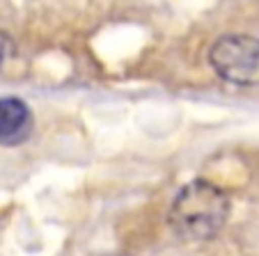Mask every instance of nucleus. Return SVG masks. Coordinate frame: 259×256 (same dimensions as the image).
<instances>
[{"label": "nucleus", "mask_w": 259, "mask_h": 256, "mask_svg": "<svg viewBox=\"0 0 259 256\" xmlns=\"http://www.w3.org/2000/svg\"><path fill=\"white\" fill-rule=\"evenodd\" d=\"M209 64L220 80L236 87H259V39L223 34L211 44Z\"/></svg>", "instance_id": "obj_2"}, {"label": "nucleus", "mask_w": 259, "mask_h": 256, "mask_svg": "<svg viewBox=\"0 0 259 256\" xmlns=\"http://www.w3.org/2000/svg\"><path fill=\"white\" fill-rule=\"evenodd\" d=\"M34 117L30 106L19 96L0 98V146H19L30 140Z\"/></svg>", "instance_id": "obj_3"}, {"label": "nucleus", "mask_w": 259, "mask_h": 256, "mask_svg": "<svg viewBox=\"0 0 259 256\" xmlns=\"http://www.w3.org/2000/svg\"><path fill=\"white\" fill-rule=\"evenodd\" d=\"M12 50H14V41H12V37L0 30V69L5 67V62L10 60Z\"/></svg>", "instance_id": "obj_4"}, {"label": "nucleus", "mask_w": 259, "mask_h": 256, "mask_svg": "<svg viewBox=\"0 0 259 256\" xmlns=\"http://www.w3.org/2000/svg\"><path fill=\"white\" fill-rule=\"evenodd\" d=\"M230 213L232 199L225 190L206 179H195L175 194L167 224L181 240L204 242L223 231Z\"/></svg>", "instance_id": "obj_1"}]
</instances>
